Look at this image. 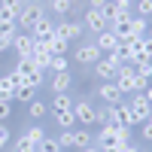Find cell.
<instances>
[{
  "label": "cell",
  "instance_id": "6da1fadb",
  "mask_svg": "<svg viewBox=\"0 0 152 152\" xmlns=\"http://www.w3.org/2000/svg\"><path fill=\"white\" fill-rule=\"evenodd\" d=\"M40 18H46V15H43V6H40V3H24V6H21V12H18V24H15V28L34 31Z\"/></svg>",
  "mask_w": 152,
  "mask_h": 152
},
{
  "label": "cell",
  "instance_id": "7a4b0ae2",
  "mask_svg": "<svg viewBox=\"0 0 152 152\" xmlns=\"http://www.w3.org/2000/svg\"><path fill=\"white\" fill-rule=\"evenodd\" d=\"M119 67H122V58H119L116 52H110V55H104V58L94 64V73L100 76V79L113 82V79H116V70H119Z\"/></svg>",
  "mask_w": 152,
  "mask_h": 152
},
{
  "label": "cell",
  "instance_id": "3957f363",
  "mask_svg": "<svg viewBox=\"0 0 152 152\" xmlns=\"http://www.w3.org/2000/svg\"><path fill=\"white\" fill-rule=\"evenodd\" d=\"M116 88L125 94V91H137V73H134V67L131 64H122L119 70H116Z\"/></svg>",
  "mask_w": 152,
  "mask_h": 152
},
{
  "label": "cell",
  "instance_id": "277c9868",
  "mask_svg": "<svg viewBox=\"0 0 152 152\" xmlns=\"http://www.w3.org/2000/svg\"><path fill=\"white\" fill-rule=\"evenodd\" d=\"M73 58L79 61L82 67H94L97 61L104 58V52H100V49H97L94 43H82V46H79V49H76V52H73Z\"/></svg>",
  "mask_w": 152,
  "mask_h": 152
},
{
  "label": "cell",
  "instance_id": "5b68a950",
  "mask_svg": "<svg viewBox=\"0 0 152 152\" xmlns=\"http://www.w3.org/2000/svg\"><path fill=\"white\" fill-rule=\"evenodd\" d=\"M110 125H116V128H134V113L128 104H119V107H110Z\"/></svg>",
  "mask_w": 152,
  "mask_h": 152
},
{
  "label": "cell",
  "instance_id": "8992f818",
  "mask_svg": "<svg viewBox=\"0 0 152 152\" xmlns=\"http://www.w3.org/2000/svg\"><path fill=\"white\" fill-rule=\"evenodd\" d=\"M24 79H28V85H40L43 82V70L31 61V55H24V58H18V67H15Z\"/></svg>",
  "mask_w": 152,
  "mask_h": 152
},
{
  "label": "cell",
  "instance_id": "52a82bcc",
  "mask_svg": "<svg viewBox=\"0 0 152 152\" xmlns=\"http://www.w3.org/2000/svg\"><path fill=\"white\" fill-rule=\"evenodd\" d=\"M97 94H100V100H104L107 107H119V104H125V97H122V91L116 88V82H104L97 88Z\"/></svg>",
  "mask_w": 152,
  "mask_h": 152
},
{
  "label": "cell",
  "instance_id": "ba28073f",
  "mask_svg": "<svg viewBox=\"0 0 152 152\" xmlns=\"http://www.w3.org/2000/svg\"><path fill=\"white\" fill-rule=\"evenodd\" d=\"M55 34L64 37V40L70 43V40H79V37L85 34V28H82L79 21H61V24H55Z\"/></svg>",
  "mask_w": 152,
  "mask_h": 152
},
{
  "label": "cell",
  "instance_id": "9c48e42d",
  "mask_svg": "<svg viewBox=\"0 0 152 152\" xmlns=\"http://www.w3.org/2000/svg\"><path fill=\"white\" fill-rule=\"evenodd\" d=\"M128 107H131V113H134V122H146L149 113H152V104H149L143 94H137L134 100H128Z\"/></svg>",
  "mask_w": 152,
  "mask_h": 152
},
{
  "label": "cell",
  "instance_id": "30bf717a",
  "mask_svg": "<svg viewBox=\"0 0 152 152\" xmlns=\"http://www.w3.org/2000/svg\"><path fill=\"white\" fill-rule=\"evenodd\" d=\"M73 116L79 125H91L94 122V107H91V100H76L73 104Z\"/></svg>",
  "mask_w": 152,
  "mask_h": 152
},
{
  "label": "cell",
  "instance_id": "8fae6325",
  "mask_svg": "<svg viewBox=\"0 0 152 152\" xmlns=\"http://www.w3.org/2000/svg\"><path fill=\"white\" fill-rule=\"evenodd\" d=\"M104 146H122V140H119V128H116V125L100 128V134H97V149H104Z\"/></svg>",
  "mask_w": 152,
  "mask_h": 152
},
{
  "label": "cell",
  "instance_id": "7c38bea8",
  "mask_svg": "<svg viewBox=\"0 0 152 152\" xmlns=\"http://www.w3.org/2000/svg\"><path fill=\"white\" fill-rule=\"evenodd\" d=\"M82 28L100 34V31H107L110 24H107V18H104V15H100V9H88V12H85V24H82Z\"/></svg>",
  "mask_w": 152,
  "mask_h": 152
},
{
  "label": "cell",
  "instance_id": "4fadbf2b",
  "mask_svg": "<svg viewBox=\"0 0 152 152\" xmlns=\"http://www.w3.org/2000/svg\"><path fill=\"white\" fill-rule=\"evenodd\" d=\"M94 46H97L104 55H110V52H116L119 40H116V34H113V31L107 28V31H100V34H97V43H94Z\"/></svg>",
  "mask_w": 152,
  "mask_h": 152
},
{
  "label": "cell",
  "instance_id": "5bb4252c",
  "mask_svg": "<svg viewBox=\"0 0 152 152\" xmlns=\"http://www.w3.org/2000/svg\"><path fill=\"white\" fill-rule=\"evenodd\" d=\"M9 49H15L18 58L31 55V49H34V37H31V34H15V37H12V46H9Z\"/></svg>",
  "mask_w": 152,
  "mask_h": 152
},
{
  "label": "cell",
  "instance_id": "9a60e30c",
  "mask_svg": "<svg viewBox=\"0 0 152 152\" xmlns=\"http://www.w3.org/2000/svg\"><path fill=\"white\" fill-rule=\"evenodd\" d=\"M55 37V24L49 21V18H40L37 21V28H34V40H40V43H49Z\"/></svg>",
  "mask_w": 152,
  "mask_h": 152
},
{
  "label": "cell",
  "instance_id": "2e32d148",
  "mask_svg": "<svg viewBox=\"0 0 152 152\" xmlns=\"http://www.w3.org/2000/svg\"><path fill=\"white\" fill-rule=\"evenodd\" d=\"M100 15L107 18V24H116L122 15H131V12H128V6H119V3H107L104 9H100Z\"/></svg>",
  "mask_w": 152,
  "mask_h": 152
},
{
  "label": "cell",
  "instance_id": "e0dca14e",
  "mask_svg": "<svg viewBox=\"0 0 152 152\" xmlns=\"http://www.w3.org/2000/svg\"><path fill=\"white\" fill-rule=\"evenodd\" d=\"M70 82H73L70 70H64V73H55V76H52V88H55V94H67V91H70Z\"/></svg>",
  "mask_w": 152,
  "mask_h": 152
},
{
  "label": "cell",
  "instance_id": "ac0fdd59",
  "mask_svg": "<svg viewBox=\"0 0 152 152\" xmlns=\"http://www.w3.org/2000/svg\"><path fill=\"white\" fill-rule=\"evenodd\" d=\"M12 100H21V104H31V100H37V85H18Z\"/></svg>",
  "mask_w": 152,
  "mask_h": 152
},
{
  "label": "cell",
  "instance_id": "d6986e66",
  "mask_svg": "<svg viewBox=\"0 0 152 152\" xmlns=\"http://www.w3.org/2000/svg\"><path fill=\"white\" fill-rule=\"evenodd\" d=\"M15 97V82H12V76L6 73L3 79H0V100H12Z\"/></svg>",
  "mask_w": 152,
  "mask_h": 152
},
{
  "label": "cell",
  "instance_id": "ffe728a7",
  "mask_svg": "<svg viewBox=\"0 0 152 152\" xmlns=\"http://www.w3.org/2000/svg\"><path fill=\"white\" fill-rule=\"evenodd\" d=\"M46 113H49V104H43V100H31V104H28V116L37 119V122L46 119Z\"/></svg>",
  "mask_w": 152,
  "mask_h": 152
},
{
  "label": "cell",
  "instance_id": "44dd1931",
  "mask_svg": "<svg viewBox=\"0 0 152 152\" xmlns=\"http://www.w3.org/2000/svg\"><path fill=\"white\" fill-rule=\"evenodd\" d=\"M55 122H58V128H64V131L76 128V116H73V110H64V113H55Z\"/></svg>",
  "mask_w": 152,
  "mask_h": 152
},
{
  "label": "cell",
  "instance_id": "7402d4cb",
  "mask_svg": "<svg viewBox=\"0 0 152 152\" xmlns=\"http://www.w3.org/2000/svg\"><path fill=\"white\" fill-rule=\"evenodd\" d=\"M70 134H73V146H76V149L91 146V137H88V131H85V128H73Z\"/></svg>",
  "mask_w": 152,
  "mask_h": 152
},
{
  "label": "cell",
  "instance_id": "603a6c76",
  "mask_svg": "<svg viewBox=\"0 0 152 152\" xmlns=\"http://www.w3.org/2000/svg\"><path fill=\"white\" fill-rule=\"evenodd\" d=\"M46 46H49V52H52V55H64V52H67V40H64V37H58V34H55Z\"/></svg>",
  "mask_w": 152,
  "mask_h": 152
},
{
  "label": "cell",
  "instance_id": "cb8c5ba5",
  "mask_svg": "<svg viewBox=\"0 0 152 152\" xmlns=\"http://www.w3.org/2000/svg\"><path fill=\"white\" fill-rule=\"evenodd\" d=\"M149 31V24H146V18H140V15H134L131 18V34L137 37V40H143V34Z\"/></svg>",
  "mask_w": 152,
  "mask_h": 152
},
{
  "label": "cell",
  "instance_id": "d4e9b609",
  "mask_svg": "<svg viewBox=\"0 0 152 152\" xmlns=\"http://www.w3.org/2000/svg\"><path fill=\"white\" fill-rule=\"evenodd\" d=\"M131 67H134V73L140 76V79H152V61H137Z\"/></svg>",
  "mask_w": 152,
  "mask_h": 152
},
{
  "label": "cell",
  "instance_id": "484cf974",
  "mask_svg": "<svg viewBox=\"0 0 152 152\" xmlns=\"http://www.w3.org/2000/svg\"><path fill=\"white\" fill-rule=\"evenodd\" d=\"M52 110H55V113H64V110H73V100H70L67 94H55V100H52Z\"/></svg>",
  "mask_w": 152,
  "mask_h": 152
},
{
  "label": "cell",
  "instance_id": "4316f807",
  "mask_svg": "<svg viewBox=\"0 0 152 152\" xmlns=\"http://www.w3.org/2000/svg\"><path fill=\"white\" fill-rule=\"evenodd\" d=\"M15 152H37V143L31 140L28 134H21L18 140H15Z\"/></svg>",
  "mask_w": 152,
  "mask_h": 152
},
{
  "label": "cell",
  "instance_id": "83f0119b",
  "mask_svg": "<svg viewBox=\"0 0 152 152\" xmlns=\"http://www.w3.org/2000/svg\"><path fill=\"white\" fill-rule=\"evenodd\" d=\"M37 152H61V146H58L55 137H43V143L37 146Z\"/></svg>",
  "mask_w": 152,
  "mask_h": 152
},
{
  "label": "cell",
  "instance_id": "f1b7e54d",
  "mask_svg": "<svg viewBox=\"0 0 152 152\" xmlns=\"http://www.w3.org/2000/svg\"><path fill=\"white\" fill-rule=\"evenodd\" d=\"M49 67H52L55 73H64V70H67V58H64V55H52V61H49Z\"/></svg>",
  "mask_w": 152,
  "mask_h": 152
},
{
  "label": "cell",
  "instance_id": "f546056e",
  "mask_svg": "<svg viewBox=\"0 0 152 152\" xmlns=\"http://www.w3.org/2000/svg\"><path fill=\"white\" fill-rule=\"evenodd\" d=\"M9 140H12V134H9V128H6V122H0V152L9 146Z\"/></svg>",
  "mask_w": 152,
  "mask_h": 152
},
{
  "label": "cell",
  "instance_id": "4dcf8cb0",
  "mask_svg": "<svg viewBox=\"0 0 152 152\" xmlns=\"http://www.w3.org/2000/svg\"><path fill=\"white\" fill-rule=\"evenodd\" d=\"M70 131H73V128H70ZM70 131H61V137H58V146H61V149H70V146H73V134H70Z\"/></svg>",
  "mask_w": 152,
  "mask_h": 152
},
{
  "label": "cell",
  "instance_id": "1f68e13d",
  "mask_svg": "<svg viewBox=\"0 0 152 152\" xmlns=\"http://www.w3.org/2000/svg\"><path fill=\"white\" fill-rule=\"evenodd\" d=\"M12 116V100H0V122H6Z\"/></svg>",
  "mask_w": 152,
  "mask_h": 152
},
{
  "label": "cell",
  "instance_id": "d6a6232c",
  "mask_svg": "<svg viewBox=\"0 0 152 152\" xmlns=\"http://www.w3.org/2000/svg\"><path fill=\"white\" fill-rule=\"evenodd\" d=\"M28 137H31L37 146H40V143H43V137H46V131H43V128H28Z\"/></svg>",
  "mask_w": 152,
  "mask_h": 152
},
{
  "label": "cell",
  "instance_id": "836d02e7",
  "mask_svg": "<svg viewBox=\"0 0 152 152\" xmlns=\"http://www.w3.org/2000/svg\"><path fill=\"white\" fill-rule=\"evenodd\" d=\"M52 9L64 15V12H70V0H52Z\"/></svg>",
  "mask_w": 152,
  "mask_h": 152
},
{
  "label": "cell",
  "instance_id": "e575fe53",
  "mask_svg": "<svg viewBox=\"0 0 152 152\" xmlns=\"http://www.w3.org/2000/svg\"><path fill=\"white\" fill-rule=\"evenodd\" d=\"M12 37H15V34H0V55H3L6 49L12 46Z\"/></svg>",
  "mask_w": 152,
  "mask_h": 152
},
{
  "label": "cell",
  "instance_id": "d590c367",
  "mask_svg": "<svg viewBox=\"0 0 152 152\" xmlns=\"http://www.w3.org/2000/svg\"><path fill=\"white\" fill-rule=\"evenodd\" d=\"M0 6H6V9H15V12H21V0H0Z\"/></svg>",
  "mask_w": 152,
  "mask_h": 152
},
{
  "label": "cell",
  "instance_id": "8d00e7d4",
  "mask_svg": "<svg viewBox=\"0 0 152 152\" xmlns=\"http://www.w3.org/2000/svg\"><path fill=\"white\" fill-rule=\"evenodd\" d=\"M152 15V0H140V18Z\"/></svg>",
  "mask_w": 152,
  "mask_h": 152
},
{
  "label": "cell",
  "instance_id": "74e56055",
  "mask_svg": "<svg viewBox=\"0 0 152 152\" xmlns=\"http://www.w3.org/2000/svg\"><path fill=\"white\" fill-rule=\"evenodd\" d=\"M119 152H140V146H137V143H122Z\"/></svg>",
  "mask_w": 152,
  "mask_h": 152
},
{
  "label": "cell",
  "instance_id": "f35d334b",
  "mask_svg": "<svg viewBox=\"0 0 152 152\" xmlns=\"http://www.w3.org/2000/svg\"><path fill=\"white\" fill-rule=\"evenodd\" d=\"M140 134H143V137H146V140L152 143V125H146V122H143V128H140Z\"/></svg>",
  "mask_w": 152,
  "mask_h": 152
},
{
  "label": "cell",
  "instance_id": "ab89813d",
  "mask_svg": "<svg viewBox=\"0 0 152 152\" xmlns=\"http://www.w3.org/2000/svg\"><path fill=\"white\" fill-rule=\"evenodd\" d=\"M107 3H110V0H91V6H88V9H104Z\"/></svg>",
  "mask_w": 152,
  "mask_h": 152
},
{
  "label": "cell",
  "instance_id": "60d3db41",
  "mask_svg": "<svg viewBox=\"0 0 152 152\" xmlns=\"http://www.w3.org/2000/svg\"><path fill=\"white\" fill-rule=\"evenodd\" d=\"M143 91H146L143 97H146V100H149V104H152V85H146V88H143Z\"/></svg>",
  "mask_w": 152,
  "mask_h": 152
},
{
  "label": "cell",
  "instance_id": "b9f144b4",
  "mask_svg": "<svg viewBox=\"0 0 152 152\" xmlns=\"http://www.w3.org/2000/svg\"><path fill=\"white\" fill-rule=\"evenodd\" d=\"M110 3H119V6H131L134 0H110Z\"/></svg>",
  "mask_w": 152,
  "mask_h": 152
},
{
  "label": "cell",
  "instance_id": "7bdbcfd3",
  "mask_svg": "<svg viewBox=\"0 0 152 152\" xmlns=\"http://www.w3.org/2000/svg\"><path fill=\"white\" fill-rule=\"evenodd\" d=\"M100 152H119V146H104Z\"/></svg>",
  "mask_w": 152,
  "mask_h": 152
},
{
  "label": "cell",
  "instance_id": "ee69618b",
  "mask_svg": "<svg viewBox=\"0 0 152 152\" xmlns=\"http://www.w3.org/2000/svg\"><path fill=\"white\" fill-rule=\"evenodd\" d=\"M82 152H100V149H97V146H85Z\"/></svg>",
  "mask_w": 152,
  "mask_h": 152
},
{
  "label": "cell",
  "instance_id": "f6af8a7d",
  "mask_svg": "<svg viewBox=\"0 0 152 152\" xmlns=\"http://www.w3.org/2000/svg\"><path fill=\"white\" fill-rule=\"evenodd\" d=\"M146 125H152V113H149V119H146Z\"/></svg>",
  "mask_w": 152,
  "mask_h": 152
},
{
  "label": "cell",
  "instance_id": "bcb514c9",
  "mask_svg": "<svg viewBox=\"0 0 152 152\" xmlns=\"http://www.w3.org/2000/svg\"><path fill=\"white\" fill-rule=\"evenodd\" d=\"M149 37H152V28H149Z\"/></svg>",
  "mask_w": 152,
  "mask_h": 152
}]
</instances>
